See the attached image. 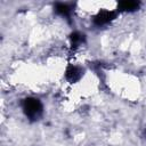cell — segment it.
<instances>
[{
    "label": "cell",
    "mask_w": 146,
    "mask_h": 146,
    "mask_svg": "<svg viewBox=\"0 0 146 146\" xmlns=\"http://www.w3.org/2000/svg\"><path fill=\"white\" fill-rule=\"evenodd\" d=\"M23 111L30 120L35 121L42 114V104L39 99L29 97L23 102Z\"/></svg>",
    "instance_id": "obj_1"
},
{
    "label": "cell",
    "mask_w": 146,
    "mask_h": 146,
    "mask_svg": "<svg viewBox=\"0 0 146 146\" xmlns=\"http://www.w3.org/2000/svg\"><path fill=\"white\" fill-rule=\"evenodd\" d=\"M116 17V14L112 10H100L94 18V23L97 26H103L108 24L111 21H113Z\"/></svg>",
    "instance_id": "obj_2"
},
{
    "label": "cell",
    "mask_w": 146,
    "mask_h": 146,
    "mask_svg": "<svg viewBox=\"0 0 146 146\" xmlns=\"http://www.w3.org/2000/svg\"><path fill=\"white\" fill-rule=\"evenodd\" d=\"M65 76L66 79L70 81V82H76L81 79L82 76V70L75 65H70L67 68H66V72H65Z\"/></svg>",
    "instance_id": "obj_3"
},
{
    "label": "cell",
    "mask_w": 146,
    "mask_h": 146,
    "mask_svg": "<svg viewBox=\"0 0 146 146\" xmlns=\"http://www.w3.org/2000/svg\"><path fill=\"white\" fill-rule=\"evenodd\" d=\"M140 3L138 1H130V0H125V1H121L117 5V8L122 11H135L139 8Z\"/></svg>",
    "instance_id": "obj_4"
},
{
    "label": "cell",
    "mask_w": 146,
    "mask_h": 146,
    "mask_svg": "<svg viewBox=\"0 0 146 146\" xmlns=\"http://www.w3.org/2000/svg\"><path fill=\"white\" fill-rule=\"evenodd\" d=\"M55 10L57 14H59L60 16L63 17H70L71 15V7L67 5V3H62V2H58L55 5Z\"/></svg>",
    "instance_id": "obj_5"
},
{
    "label": "cell",
    "mask_w": 146,
    "mask_h": 146,
    "mask_svg": "<svg viewBox=\"0 0 146 146\" xmlns=\"http://www.w3.org/2000/svg\"><path fill=\"white\" fill-rule=\"evenodd\" d=\"M70 40H71V46L73 48H76V47L82 44V42L84 40V36L81 33H79V32H73L70 35Z\"/></svg>",
    "instance_id": "obj_6"
}]
</instances>
